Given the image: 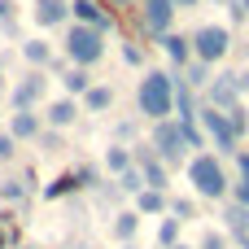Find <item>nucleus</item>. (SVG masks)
<instances>
[{
  "label": "nucleus",
  "mask_w": 249,
  "mask_h": 249,
  "mask_svg": "<svg viewBox=\"0 0 249 249\" xmlns=\"http://www.w3.org/2000/svg\"><path fill=\"white\" fill-rule=\"evenodd\" d=\"M175 70H149L136 88V109L149 118V123H162V118H175Z\"/></svg>",
  "instance_id": "obj_1"
},
{
  "label": "nucleus",
  "mask_w": 249,
  "mask_h": 249,
  "mask_svg": "<svg viewBox=\"0 0 249 249\" xmlns=\"http://www.w3.org/2000/svg\"><path fill=\"white\" fill-rule=\"evenodd\" d=\"M188 184L201 201H228V193H232V175H228L223 158L210 153V149L188 158Z\"/></svg>",
  "instance_id": "obj_2"
},
{
  "label": "nucleus",
  "mask_w": 249,
  "mask_h": 249,
  "mask_svg": "<svg viewBox=\"0 0 249 249\" xmlns=\"http://www.w3.org/2000/svg\"><path fill=\"white\" fill-rule=\"evenodd\" d=\"M61 48H66V61H70V66H83V70H92V66L105 57V31L70 22V26H66V39H61Z\"/></svg>",
  "instance_id": "obj_3"
},
{
  "label": "nucleus",
  "mask_w": 249,
  "mask_h": 249,
  "mask_svg": "<svg viewBox=\"0 0 249 249\" xmlns=\"http://www.w3.org/2000/svg\"><path fill=\"white\" fill-rule=\"evenodd\" d=\"M188 39H193V57L206 66H219L232 53V26H223V22H201Z\"/></svg>",
  "instance_id": "obj_4"
},
{
  "label": "nucleus",
  "mask_w": 249,
  "mask_h": 249,
  "mask_svg": "<svg viewBox=\"0 0 249 249\" xmlns=\"http://www.w3.org/2000/svg\"><path fill=\"white\" fill-rule=\"evenodd\" d=\"M149 149L166 162V166H179L188 162V144H184V131L175 118H162V123H149Z\"/></svg>",
  "instance_id": "obj_5"
},
{
  "label": "nucleus",
  "mask_w": 249,
  "mask_h": 249,
  "mask_svg": "<svg viewBox=\"0 0 249 249\" xmlns=\"http://www.w3.org/2000/svg\"><path fill=\"white\" fill-rule=\"evenodd\" d=\"M197 123H201L206 140H210V144H214L223 158H236V153H241V136L232 131V123H228V114H223V109L201 105V109H197Z\"/></svg>",
  "instance_id": "obj_6"
},
{
  "label": "nucleus",
  "mask_w": 249,
  "mask_h": 249,
  "mask_svg": "<svg viewBox=\"0 0 249 249\" xmlns=\"http://www.w3.org/2000/svg\"><path fill=\"white\" fill-rule=\"evenodd\" d=\"M48 92V70H26L22 79H13V92H9V105L13 109H35Z\"/></svg>",
  "instance_id": "obj_7"
},
{
  "label": "nucleus",
  "mask_w": 249,
  "mask_h": 249,
  "mask_svg": "<svg viewBox=\"0 0 249 249\" xmlns=\"http://www.w3.org/2000/svg\"><path fill=\"white\" fill-rule=\"evenodd\" d=\"M175 4L171 0H140V22H144V31L153 35V39H162V35H171V26H175Z\"/></svg>",
  "instance_id": "obj_8"
},
{
  "label": "nucleus",
  "mask_w": 249,
  "mask_h": 249,
  "mask_svg": "<svg viewBox=\"0 0 249 249\" xmlns=\"http://www.w3.org/2000/svg\"><path fill=\"white\" fill-rule=\"evenodd\" d=\"M201 105H214V109H236L241 105V92H236V70H228V74H214L210 79V88H206V101Z\"/></svg>",
  "instance_id": "obj_9"
},
{
  "label": "nucleus",
  "mask_w": 249,
  "mask_h": 249,
  "mask_svg": "<svg viewBox=\"0 0 249 249\" xmlns=\"http://www.w3.org/2000/svg\"><path fill=\"white\" fill-rule=\"evenodd\" d=\"M79 114H83V101H74V96H57V101H48L44 123H48L53 131H66V127L79 123Z\"/></svg>",
  "instance_id": "obj_10"
},
{
  "label": "nucleus",
  "mask_w": 249,
  "mask_h": 249,
  "mask_svg": "<svg viewBox=\"0 0 249 249\" xmlns=\"http://www.w3.org/2000/svg\"><path fill=\"white\" fill-rule=\"evenodd\" d=\"M70 18L79 26H96V31H109L114 26V13L101 4V0H70Z\"/></svg>",
  "instance_id": "obj_11"
},
{
  "label": "nucleus",
  "mask_w": 249,
  "mask_h": 249,
  "mask_svg": "<svg viewBox=\"0 0 249 249\" xmlns=\"http://www.w3.org/2000/svg\"><path fill=\"white\" fill-rule=\"evenodd\" d=\"M4 131H9L13 140H39V131H44V114H35V109H13Z\"/></svg>",
  "instance_id": "obj_12"
},
{
  "label": "nucleus",
  "mask_w": 249,
  "mask_h": 249,
  "mask_svg": "<svg viewBox=\"0 0 249 249\" xmlns=\"http://www.w3.org/2000/svg\"><path fill=\"white\" fill-rule=\"evenodd\" d=\"M158 44H162V53H166V61L175 66V74H179V70H184V66L193 61V39H188V35H179V31H171V35H162Z\"/></svg>",
  "instance_id": "obj_13"
},
{
  "label": "nucleus",
  "mask_w": 249,
  "mask_h": 249,
  "mask_svg": "<svg viewBox=\"0 0 249 249\" xmlns=\"http://www.w3.org/2000/svg\"><path fill=\"white\" fill-rule=\"evenodd\" d=\"M223 232H228V241H241V236H249V206L223 201Z\"/></svg>",
  "instance_id": "obj_14"
},
{
  "label": "nucleus",
  "mask_w": 249,
  "mask_h": 249,
  "mask_svg": "<svg viewBox=\"0 0 249 249\" xmlns=\"http://www.w3.org/2000/svg\"><path fill=\"white\" fill-rule=\"evenodd\" d=\"M131 201H136V214H140V219H149V214L158 219V214H166V206H171V193L144 188V193H140V197H131Z\"/></svg>",
  "instance_id": "obj_15"
},
{
  "label": "nucleus",
  "mask_w": 249,
  "mask_h": 249,
  "mask_svg": "<svg viewBox=\"0 0 249 249\" xmlns=\"http://www.w3.org/2000/svg\"><path fill=\"white\" fill-rule=\"evenodd\" d=\"M66 18H70V4H66V0H35V22H39V26L53 31V26H61Z\"/></svg>",
  "instance_id": "obj_16"
},
{
  "label": "nucleus",
  "mask_w": 249,
  "mask_h": 249,
  "mask_svg": "<svg viewBox=\"0 0 249 249\" xmlns=\"http://www.w3.org/2000/svg\"><path fill=\"white\" fill-rule=\"evenodd\" d=\"M83 109H88V114H109V109H114V88H109V83H92V88L83 92Z\"/></svg>",
  "instance_id": "obj_17"
},
{
  "label": "nucleus",
  "mask_w": 249,
  "mask_h": 249,
  "mask_svg": "<svg viewBox=\"0 0 249 249\" xmlns=\"http://www.w3.org/2000/svg\"><path fill=\"white\" fill-rule=\"evenodd\" d=\"M197 109H201L197 92H193L184 79H175V118H179V123H188V118H197Z\"/></svg>",
  "instance_id": "obj_18"
},
{
  "label": "nucleus",
  "mask_w": 249,
  "mask_h": 249,
  "mask_svg": "<svg viewBox=\"0 0 249 249\" xmlns=\"http://www.w3.org/2000/svg\"><path fill=\"white\" fill-rule=\"evenodd\" d=\"M136 236H140V214H136V206H131V210H118V214H114V241H118V245H131Z\"/></svg>",
  "instance_id": "obj_19"
},
{
  "label": "nucleus",
  "mask_w": 249,
  "mask_h": 249,
  "mask_svg": "<svg viewBox=\"0 0 249 249\" xmlns=\"http://www.w3.org/2000/svg\"><path fill=\"white\" fill-rule=\"evenodd\" d=\"M179 79H184L193 92H206V88H210V79H214V66H206V61H197V57H193V61L179 70Z\"/></svg>",
  "instance_id": "obj_20"
},
{
  "label": "nucleus",
  "mask_w": 249,
  "mask_h": 249,
  "mask_svg": "<svg viewBox=\"0 0 249 249\" xmlns=\"http://www.w3.org/2000/svg\"><path fill=\"white\" fill-rule=\"evenodd\" d=\"M70 193H83V184H79L74 171H66V175H57V179L44 184V201H61V197H70Z\"/></svg>",
  "instance_id": "obj_21"
},
{
  "label": "nucleus",
  "mask_w": 249,
  "mask_h": 249,
  "mask_svg": "<svg viewBox=\"0 0 249 249\" xmlns=\"http://www.w3.org/2000/svg\"><path fill=\"white\" fill-rule=\"evenodd\" d=\"M22 57L31 61V70H48V66H53V48H48V39H22Z\"/></svg>",
  "instance_id": "obj_22"
},
{
  "label": "nucleus",
  "mask_w": 249,
  "mask_h": 249,
  "mask_svg": "<svg viewBox=\"0 0 249 249\" xmlns=\"http://www.w3.org/2000/svg\"><path fill=\"white\" fill-rule=\"evenodd\" d=\"M131 166H136V158H131V144H109V149H105V171H109L114 179H118L123 171H131Z\"/></svg>",
  "instance_id": "obj_23"
},
{
  "label": "nucleus",
  "mask_w": 249,
  "mask_h": 249,
  "mask_svg": "<svg viewBox=\"0 0 249 249\" xmlns=\"http://www.w3.org/2000/svg\"><path fill=\"white\" fill-rule=\"evenodd\" d=\"M61 88H66V96H74V101H83V92L92 88V74H88L83 66H70V70L61 74Z\"/></svg>",
  "instance_id": "obj_24"
},
{
  "label": "nucleus",
  "mask_w": 249,
  "mask_h": 249,
  "mask_svg": "<svg viewBox=\"0 0 249 249\" xmlns=\"http://www.w3.org/2000/svg\"><path fill=\"white\" fill-rule=\"evenodd\" d=\"M114 188L123 193V197H140L149 184H144V175H140V166H131V171H123L118 179H114Z\"/></svg>",
  "instance_id": "obj_25"
},
{
  "label": "nucleus",
  "mask_w": 249,
  "mask_h": 249,
  "mask_svg": "<svg viewBox=\"0 0 249 249\" xmlns=\"http://www.w3.org/2000/svg\"><path fill=\"white\" fill-rule=\"evenodd\" d=\"M179 241H184V223L171 219V214H162V223H158V245L171 249V245H179Z\"/></svg>",
  "instance_id": "obj_26"
},
{
  "label": "nucleus",
  "mask_w": 249,
  "mask_h": 249,
  "mask_svg": "<svg viewBox=\"0 0 249 249\" xmlns=\"http://www.w3.org/2000/svg\"><path fill=\"white\" fill-rule=\"evenodd\" d=\"M26 184H31V175H13V179H4V184H0V197L18 206V201H26V193H31Z\"/></svg>",
  "instance_id": "obj_27"
},
{
  "label": "nucleus",
  "mask_w": 249,
  "mask_h": 249,
  "mask_svg": "<svg viewBox=\"0 0 249 249\" xmlns=\"http://www.w3.org/2000/svg\"><path fill=\"white\" fill-rule=\"evenodd\" d=\"M166 214H171V219H179V223H188V219H197V201H193V197H171Z\"/></svg>",
  "instance_id": "obj_28"
},
{
  "label": "nucleus",
  "mask_w": 249,
  "mask_h": 249,
  "mask_svg": "<svg viewBox=\"0 0 249 249\" xmlns=\"http://www.w3.org/2000/svg\"><path fill=\"white\" fill-rule=\"evenodd\" d=\"M197 249H232V241H228V232H201V241H197Z\"/></svg>",
  "instance_id": "obj_29"
},
{
  "label": "nucleus",
  "mask_w": 249,
  "mask_h": 249,
  "mask_svg": "<svg viewBox=\"0 0 249 249\" xmlns=\"http://www.w3.org/2000/svg\"><path fill=\"white\" fill-rule=\"evenodd\" d=\"M74 175H79V184H83V188H101V166L83 162V166H74Z\"/></svg>",
  "instance_id": "obj_30"
},
{
  "label": "nucleus",
  "mask_w": 249,
  "mask_h": 249,
  "mask_svg": "<svg viewBox=\"0 0 249 249\" xmlns=\"http://www.w3.org/2000/svg\"><path fill=\"white\" fill-rule=\"evenodd\" d=\"M228 123H232V131H236V136H245V131H249V109H245V101H241L236 109H228Z\"/></svg>",
  "instance_id": "obj_31"
},
{
  "label": "nucleus",
  "mask_w": 249,
  "mask_h": 249,
  "mask_svg": "<svg viewBox=\"0 0 249 249\" xmlns=\"http://www.w3.org/2000/svg\"><path fill=\"white\" fill-rule=\"evenodd\" d=\"M123 61H127V66H144V48L127 39V44H123Z\"/></svg>",
  "instance_id": "obj_32"
},
{
  "label": "nucleus",
  "mask_w": 249,
  "mask_h": 249,
  "mask_svg": "<svg viewBox=\"0 0 249 249\" xmlns=\"http://www.w3.org/2000/svg\"><path fill=\"white\" fill-rule=\"evenodd\" d=\"M131 140H136V123H127V118H123V123L114 127V144H131Z\"/></svg>",
  "instance_id": "obj_33"
},
{
  "label": "nucleus",
  "mask_w": 249,
  "mask_h": 249,
  "mask_svg": "<svg viewBox=\"0 0 249 249\" xmlns=\"http://www.w3.org/2000/svg\"><path fill=\"white\" fill-rule=\"evenodd\" d=\"M39 144H44V153H57V149H61V131L44 127V131H39Z\"/></svg>",
  "instance_id": "obj_34"
},
{
  "label": "nucleus",
  "mask_w": 249,
  "mask_h": 249,
  "mask_svg": "<svg viewBox=\"0 0 249 249\" xmlns=\"http://www.w3.org/2000/svg\"><path fill=\"white\" fill-rule=\"evenodd\" d=\"M13 153H18V140L9 131H0V162H13Z\"/></svg>",
  "instance_id": "obj_35"
},
{
  "label": "nucleus",
  "mask_w": 249,
  "mask_h": 249,
  "mask_svg": "<svg viewBox=\"0 0 249 249\" xmlns=\"http://www.w3.org/2000/svg\"><path fill=\"white\" fill-rule=\"evenodd\" d=\"M228 22H232V26L249 22V13H245V4H241V0H228Z\"/></svg>",
  "instance_id": "obj_36"
},
{
  "label": "nucleus",
  "mask_w": 249,
  "mask_h": 249,
  "mask_svg": "<svg viewBox=\"0 0 249 249\" xmlns=\"http://www.w3.org/2000/svg\"><path fill=\"white\" fill-rule=\"evenodd\" d=\"M228 201H236V206H249V184L232 179V193H228Z\"/></svg>",
  "instance_id": "obj_37"
},
{
  "label": "nucleus",
  "mask_w": 249,
  "mask_h": 249,
  "mask_svg": "<svg viewBox=\"0 0 249 249\" xmlns=\"http://www.w3.org/2000/svg\"><path fill=\"white\" fill-rule=\"evenodd\" d=\"M232 162H236V179H241V184H249V149H241Z\"/></svg>",
  "instance_id": "obj_38"
},
{
  "label": "nucleus",
  "mask_w": 249,
  "mask_h": 249,
  "mask_svg": "<svg viewBox=\"0 0 249 249\" xmlns=\"http://www.w3.org/2000/svg\"><path fill=\"white\" fill-rule=\"evenodd\" d=\"M4 22H18V4L13 0H0V26Z\"/></svg>",
  "instance_id": "obj_39"
},
{
  "label": "nucleus",
  "mask_w": 249,
  "mask_h": 249,
  "mask_svg": "<svg viewBox=\"0 0 249 249\" xmlns=\"http://www.w3.org/2000/svg\"><path fill=\"white\" fill-rule=\"evenodd\" d=\"M236 92L249 96V66H245V70H236Z\"/></svg>",
  "instance_id": "obj_40"
},
{
  "label": "nucleus",
  "mask_w": 249,
  "mask_h": 249,
  "mask_svg": "<svg viewBox=\"0 0 249 249\" xmlns=\"http://www.w3.org/2000/svg\"><path fill=\"white\" fill-rule=\"evenodd\" d=\"M101 4H105V9H109V13H123V9H131V4H136V0H101Z\"/></svg>",
  "instance_id": "obj_41"
},
{
  "label": "nucleus",
  "mask_w": 249,
  "mask_h": 249,
  "mask_svg": "<svg viewBox=\"0 0 249 249\" xmlns=\"http://www.w3.org/2000/svg\"><path fill=\"white\" fill-rule=\"evenodd\" d=\"M171 4H175V9H197L201 0H171Z\"/></svg>",
  "instance_id": "obj_42"
},
{
  "label": "nucleus",
  "mask_w": 249,
  "mask_h": 249,
  "mask_svg": "<svg viewBox=\"0 0 249 249\" xmlns=\"http://www.w3.org/2000/svg\"><path fill=\"white\" fill-rule=\"evenodd\" d=\"M171 249H197V245H184V241H179V245H171Z\"/></svg>",
  "instance_id": "obj_43"
},
{
  "label": "nucleus",
  "mask_w": 249,
  "mask_h": 249,
  "mask_svg": "<svg viewBox=\"0 0 249 249\" xmlns=\"http://www.w3.org/2000/svg\"><path fill=\"white\" fill-rule=\"evenodd\" d=\"M0 92H4V66H0Z\"/></svg>",
  "instance_id": "obj_44"
},
{
  "label": "nucleus",
  "mask_w": 249,
  "mask_h": 249,
  "mask_svg": "<svg viewBox=\"0 0 249 249\" xmlns=\"http://www.w3.org/2000/svg\"><path fill=\"white\" fill-rule=\"evenodd\" d=\"M118 249H140V245H136V241H131V245H118Z\"/></svg>",
  "instance_id": "obj_45"
},
{
  "label": "nucleus",
  "mask_w": 249,
  "mask_h": 249,
  "mask_svg": "<svg viewBox=\"0 0 249 249\" xmlns=\"http://www.w3.org/2000/svg\"><path fill=\"white\" fill-rule=\"evenodd\" d=\"M210 4H223V9H228V0H210Z\"/></svg>",
  "instance_id": "obj_46"
},
{
  "label": "nucleus",
  "mask_w": 249,
  "mask_h": 249,
  "mask_svg": "<svg viewBox=\"0 0 249 249\" xmlns=\"http://www.w3.org/2000/svg\"><path fill=\"white\" fill-rule=\"evenodd\" d=\"M241 4H245V13H249V0H241Z\"/></svg>",
  "instance_id": "obj_47"
},
{
  "label": "nucleus",
  "mask_w": 249,
  "mask_h": 249,
  "mask_svg": "<svg viewBox=\"0 0 249 249\" xmlns=\"http://www.w3.org/2000/svg\"><path fill=\"white\" fill-rule=\"evenodd\" d=\"M0 118H4V114H0Z\"/></svg>",
  "instance_id": "obj_48"
}]
</instances>
